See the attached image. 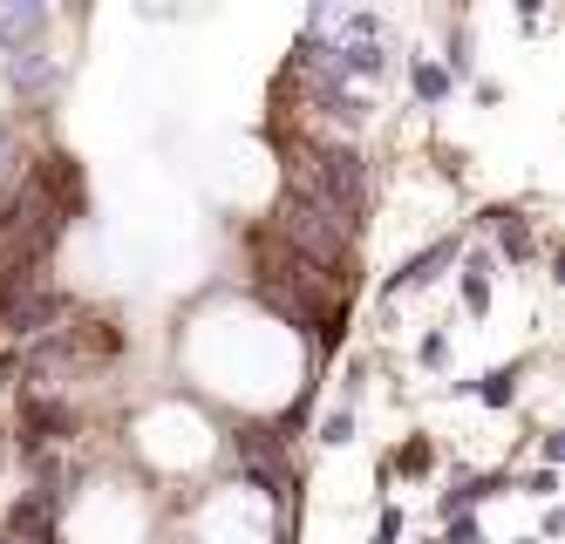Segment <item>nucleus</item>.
<instances>
[{
    "mask_svg": "<svg viewBox=\"0 0 565 544\" xmlns=\"http://www.w3.org/2000/svg\"><path fill=\"white\" fill-rule=\"evenodd\" d=\"M35 191L48 198V204H41V212H48V218H55V225H62V218H75V212H83V170H75L68 157H41V164H35Z\"/></svg>",
    "mask_w": 565,
    "mask_h": 544,
    "instance_id": "f257e3e1",
    "label": "nucleus"
},
{
    "mask_svg": "<svg viewBox=\"0 0 565 544\" xmlns=\"http://www.w3.org/2000/svg\"><path fill=\"white\" fill-rule=\"evenodd\" d=\"M21 435H28V443H55V435H75V408L48 402V395H28V402H21Z\"/></svg>",
    "mask_w": 565,
    "mask_h": 544,
    "instance_id": "f03ea898",
    "label": "nucleus"
},
{
    "mask_svg": "<svg viewBox=\"0 0 565 544\" xmlns=\"http://www.w3.org/2000/svg\"><path fill=\"white\" fill-rule=\"evenodd\" d=\"M8 83H14L21 96H48V89H55V62H48L41 48H28V55L8 68Z\"/></svg>",
    "mask_w": 565,
    "mask_h": 544,
    "instance_id": "7ed1b4c3",
    "label": "nucleus"
},
{
    "mask_svg": "<svg viewBox=\"0 0 565 544\" xmlns=\"http://www.w3.org/2000/svg\"><path fill=\"white\" fill-rule=\"evenodd\" d=\"M443 258H456V239H443V245L416 252V258H409V266H395V273H389V293H402V287H423V279H429L436 266H443Z\"/></svg>",
    "mask_w": 565,
    "mask_h": 544,
    "instance_id": "20e7f679",
    "label": "nucleus"
},
{
    "mask_svg": "<svg viewBox=\"0 0 565 544\" xmlns=\"http://www.w3.org/2000/svg\"><path fill=\"white\" fill-rule=\"evenodd\" d=\"M491 218H498L504 252H511V258H531V225H525V212H491Z\"/></svg>",
    "mask_w": 565,
    "mask_h": 544,
    "instance_id": "39448f33",
    "label": "nucleus"
},
{
    "mask_svg": "<svg viewBox=\"0 0 565 544\" xmlns=\"http://www.w3.org/2000/svg\"><path fill=\"white\" fill-rule=\"evenodd\" d=\"M484 273H491V258H470V266H464V306H470V314H484V306H491V287H484Z\"/></svg>",
    "mask_w": 565,
    "mask_h": 544,
    "instance_id": "423d86ee",
    "label": "nucleus"
},
{
    "mask_svg": "<svg viewBox=\"0 0 565 544\" xmlns=\"http://www.w3.org/2000/svg\"><path fill=\"white\" fill-rule=\"evenodd\" d=\"M409 75H416V96H423V102H443V96H450V75L436 68V62H416Z\"/></svg>",
    "mask_w": 565,
    "mask_h": 544,
    "instance_id": "0eeeda50",
    "label": "nucleus"
},
{
    "mask_svg": "<svg viewBox=\"0 0 565 544\" xmlns=\"http://www.w3.org/2000/svg\"><path fill=\"white\" fill-rule=\"evenodd\" d=\"M477 395L491 402V408H504L511 395H518V368H498V375H484V388H477Z\"/></svg>",
    "mask_w": 565,
    "mask_h": 544,
    "instance_id": "6e6552de",
    "label": "nucleus"
},
{
    "mask_svg": "<svg viewBox=\"0 0 565 544\" xmlns=\"http://www.w3.org/2000/svg\"><path fill=\"white\" fill-rule=\"evenodd\" d=\"M41 21H48L41 8H14V14H0V41H21V35H35Z\"/></svg>",
    "mask_w": 565,
    "mask_h": 544,
    "instance_id": "1a4fd4ad",
    "label": "nucleus"
},
{
    "mask_svg": "<svg viewBox=\"0 0 565 544\" xmlns=\"http://www.w3.org/2000/svg\"><path fill=\"white\" fill-rule=\"evenodd\" d=\"M348 435H354V416H348V408H334V416L321 422V443H327V450H341Z\"/></svg>",
    "mask_w": 565,
    "mask_h": 544,
    "instance_id": "9d476101",
    "label": "nucleus"
},
{
    "mask_svg": "<svg viewBox=\"0 0 565 544\" xmlns=\"http://www.w3.org/2000/svg\"><path fill=\"white\" fill-rule=\"evenodd\" d=\"M395 470H409V477H416V470H429V443H409V450H395Z\"/></svg>",
    "mask_w": 565,
    "mask_h": 544,
    "instance_id": "9b49d317",
    "label": "nucleus"
},
{
    "mask_svg": "<svg viewBox=\"0 0 565 544\" xmlns=\"http://www.w3.org/2000/svg\"><path fill=\"white\" fill-rule=\"evenodd\" d=\"M443 354H450V341H443V333H429V341H423V360H429V368H443Z\"/></svg>",
    "mask_w": 565,
    "mask_h": 544,
    "instance_id": "f8f14e48",
    "label": "nucleus"
},
{
    "mask_svg": "<svg viewBox=\"0 0 565 544\" xmlns=\"http://www.w3.org/2000/svg\"><path fill=\"white\" fill-rule=\"evenodd\" d=\"M436 544H443V537H436Z\"/></svg>",
    "mask_w": 565,
    "mask_h": 544,
    "instance_id": "ddd939ff",
    "label": "nucleus"
}]
</instances>
